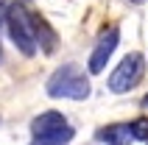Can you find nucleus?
<instances>
[{"label": "nucleus", "mask_w": 148, "mask_h": 145, "mask_svg": "<svg viewBox=\"0 0 148 145\" xmlns=\"http://www.w3.org/2000/svg\"><path fill=\"white\" fill-rule=\"evenodd\" d=\"M45 92L50 98H64V101H87L92 87H90V78L84 75V70L78 64H62L48 78Z\"/></svg>", "instance_id": "f257e3e1"}, {"label": "nucleus", "mask_w": 148, "mask_h": 145, "mask_svg": "<svg viewBox=\"0 0 148 145\" xmlns=\"http://www.w3.org/2000/svg\"><path fill=\"white\" fill-rule=\"evenodd\" d=\"M8 31V39L14 42V48L23 53V56H36V36H34V23H31V11L23 6V3H11L6 11V20H3Z\"/></svg>", "instance_id": "f03ea898"}, {"label": "nucleus", "mask_w": 148, "mask_h": 145, "mask_svg": "<svg viewBox=\"0 0 148 145\" xmlns=\"http://www.w3.org/2000/svg\"><path fill=\"white\" fill-rule=\"evenodd\" d=\"M145 75V59L143 53H129V56L120 59V64L109 72V92H117L123 95L129 89H134Z\"/></svg>", "instance_id": "7ed1b4c3"}, {"label": "nucleus", "mask_w": 148, "mask_h": 145, "mask_svg": "<svg viewBox=\"0 0 148 145\" xmlns=\"http://www.w3.org/2000/svg\"><path fill=\"white\" fill-rule=\"evenodd\" d=\"M117 45H120V31H117V28L103 31V34H101V39H98V45H95L92 53H90L87 70H90L92 75L103 72V70H106V64H109V59H112V53L117 50Z\"/></svg>", "instance_id": "20e7f679"}, {"label": "nucleus", "mask_w": 148, "mask_h": 145, "mask_svg": "<svg viewBox=\"0 0 148 145\" xmlns=\"http://www.w3.org/2000/svg\"><path fill=\"white\" fill-rule=\"evenodd\" d=\"M67 126V117L62 112H42L31 120V134L34 137H45V134H53V131H62Z\"/></svg>", "instance_id": "39448f33"}, {"label": "nucleus", "mask_w": 148, "mask_h": 145, "mask_svg": "<svg viewBox=\"0 0 148 145\" xmlns=\"http://www.w3.org/2000/svg\"><path fill=\"white\" fill-rule=\"evenodd\" d=\"M31 23H34L36 48H42L45 53H53V50H56V42H59L56 31H53V28L48 25V20H45V17H39V14H31Z\"/></svg>", "instance_id": "423d86ee"}, {"label": "nucleus", "mask_w": 148, "mask_h": 145, "mask_svg": "<svg viewBox=\"0 0 148 145\" xmlns=\"http://www.w3.org/2000/svg\"><path fill=\"white\" fill-rule=\"evenodd\" d=\"M95 137H98L101 142H106V145H129L134 140L132 137V126H129V123H109V126L98 129Z\"/></svg>", "instance_id": "0eeeda50"}, {"label": "nucleus", "mask_w": 148, "mask_h": 145, "mask_svg": "<svg viewBox=\"0 0 148 145\" xmlns=\"http://www.w3.org/2000/svg\"><path fill=\"white\" fill-rule=\"evenodd\" d=\"M73 137H75V131L70 126H64L62 131H53V134H45V137H34L31 145H70Z\"/></svg>", "instance_id": "6e6552de"}, {"label": "nucleus", "mask_w": 148, "mask_h": 145, "mask_svg": "<svg viewBox=\"0 0 148 145\" xmlns=\"http://www.w3.org/2000/svg\"><path fill=\"white\" fill-rule=\"evenodd\" d=\"M129 126H132V137H134V140L148 142V117H137V120L129 123Z\"/></svg>", "instance_id": "1a4fd4ad"}, {"label": "nucleus", "mask_w": 148, "mask_h": 145, "mask_svg": "<svg viewBox=\"0 0 148 145\" xmlns=\"http://www.w3.org/2000/svg\"><path fill=\"white\" fill-rule=\"evenodd\" d=\"M8 6H11V0H0V23L6 20V11H8Z\"/></svg>", "instance_id": "9d476101"}, {"label": "nucleus", "mask_w": 148, "mask_h": 145, "mask_svg": "<svg viewBox=\"0 0 148 145\" xmlns=\"http://www.w3.org/2000/svg\"><path fill=\"white\" fill-rule=\"evenodd\" d=\"M129 3H145V0H129Z\"/></svg>", "instance_id": "9b49d317"}, {"label": "nucleus", "mask_w": 148, "mask_h": 145, "mask_svg": "<svg viewBox=\"0 0 148 145\" xmlns=\"http://www.w3.org/2000/svg\"><path fill=\"white\" fill-rule=\"evenodd\" d=\"M143 103H145V106H148V98H145V101H143Z\"/></svg>", "instance_id": "f8f14e48"}]
</instances>
